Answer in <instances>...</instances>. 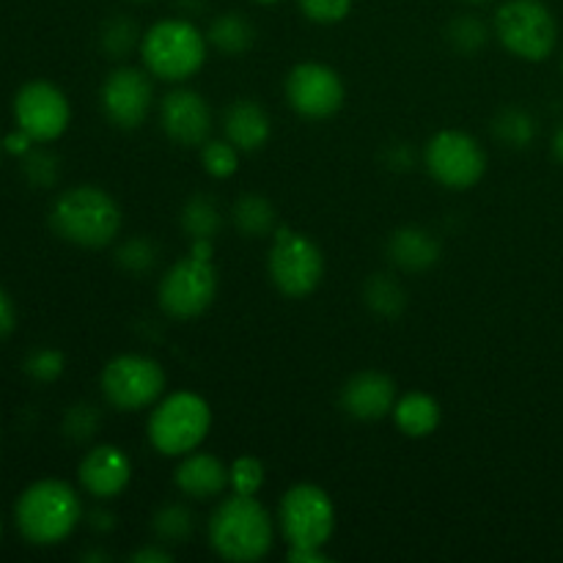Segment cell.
<instances>
[{"label":"cell","mask_w":563,"mask_h":563,"mask_svg":"<svg viewBox=\"0 0 563 563\" xmlns=\"http://www.w3.org/2000/svg\"><path fill=\"white\" fill-rule=\"evenodd\" d=\"M366 300L374 311L385 313V317H396L405 308V291L388 275H377V278L368 280Z\"/></svg>","instance_id":"26"},{"label":"cell","mask_w":563,"mask_h":563,"mask_svg":"<svg viewBox=\"0 0 563 563\" xmlns=\"http://www.w3.org/2000/svg\"><path fill=\"white\" fill-rule=\"evenodd\" d=\"M55 234L82 247H104L121 225L119 203L91 185L60 192L49 212Z\"/></svg>","instance_id":"3"},{"label":"cell","mask_w":563,"mask_h":563,"mask_svg":"<svg viewBox=\"0 0 563 563\" xmlns=\"http://www.w3.org/2000/svg\"><path fill=\"white\" fill-rule=\"evenodd\" d=\"M102 394L119 410H143L154 405L165 388L157 361L143 355H119L102 368Z\"/></svg>","instance_id":"11"},{"label":"cell","mask_w":563,"mask_h":563,"mask_svg":"<svg viewBox=\"0 0 563 563\" xmlns=\"http://www.w3.org/2000/svg\"><path fill=\"white\" fill-rule=\"evenodd\" d=\"M119 256H121V262H124L130 269H146L148 264L154 262L152 247H148L146 242H130V245L121 247Z\"/></svg>","instance_id":"36"},{"label":"cell","mask_w":563,"mask_h":563,"mask_svg":"<svg viewBox=\"0 0 563 563\" xmlns=\"http://www.w3.org/2000/svg\"><path fill=\"white\" fill-rule=\"evenodd\" d=\"M82 515L80 498L69 484L58 478H42L31 484L16 500V528L38 548H49L71 537Z\"/></svg>","instance_id":"2"},{"label":"cell","mask_w":563,"mask_h":563,"mask_svg":"<svg viewBox=\"0 0 563 563\" xmlns=\"http://www.w3.org/2000/svg\"><path fill=\"white\" fill-rule=\"evenodd\" d=\"M223 126L240 152H256L269 137V115L253 99H236L225 113Z\"/></svg>","instance_id":"19"},{"label":"cell","mask_w":563,"mask_h":563,"mask_svg":"<svg viewBox=\"0 0 563 563\" xmlns=\"http://www.w3.org/2000/svg\"><path fill=\"white\" fill-rule=\"evenodd\" d=\"M25 372L38 383H55L64 374V355L58 350H38L27 357Z\"/></svg>","instance_id":"30"},{"label":"cell","mask_w":563,"mask_h":563,"mask_svg":"<svg viewBox=\"0 0 563 563\" xmlns=\"http://www.w3.org/2000/svg\"><path fill=\"white\" fill-rule=\"evenodd\" d=\"M324 275L322 251L300 231H278L269 251V278L286 297H306Z\"/></svg>","instance_id":"9"},{"label":"cell","mask_w":563,"mask_h":563,"mask_svg":"<svg viewBox=\"0 0 563 563\" xmlns=\"http://www.w3.org/2000/svg\"><path fill=\"white\" fill-rule=\"evenodd\" d=\"M553 148H555V157L563 163V126L559 132H555V141H553Z\"/></svg>","instance_id":"40"},{"label":"cell","mask_w":563,"mask_h":563,"mask_svg":"<svg viewBox=\"0 0 563 563\" xmlns=\"http://www.w3.org/2000/svg\"><path fill=\"white\" fill-rule=\"evenodd\" d=\"M341 405L352 418L361 421H379L396 407L394 379L379 372H363L346 383L341 394Z\"/></svg>","instance_id":"17"},{"label":"cell","mask_w":563,"mask_h":563,"mask_svg":"<svg viewBox=\"0 0 563 563\" xmlns=\"http://www.w3.org/2000/svg\"><path fill=\"white\" fill-rule=\"evenodd\" d=\"M280 526L291 548H324L335 528L333 500L317 484H297L280 500Z\"/></svg>","instance_id":"8"},{"label":"cell","mask_w":563,"mask_h":563,"mask_svg":"<svg viewBox=\"0 0 563 563\" xmlns=\"http://www.w3.org/2000/svg\"><path fill=\"white\" fill-rule=\"evenodd\" d=\"M25 176L31 185L49 187L55 179H58V159H55L49 152H27Z\"/></svg>","instance_id":"32"},{"label":"cell","mask_w":563,"mask_h":563,"mask_svg":"<svg viewBox=\"0 0 563 563\" xmlns=\"http://www.w3.org/2000/svg\"><path fill=\"white\" fill-rule=\"evenodd\" d=\"M141 55L146 69L159 80L179 82L196 75L207 60V38L192 22L163 20L143 36Z\"/></svg>","instance_id":"4"},{"label":"cell","mask_w":563,"mask_h":563,"mask_svg":"<svg viewBox=\"0 0 563 563\" xmlns=\"http://www.w3.org/2000/svg\"><path fill=\"white\" fill-rule=\"evenodd\" d=\"M14 324H16L14 302H11V297L0 289V339H5V335L11 333V330H14Z\"/></svg>","instance_id":"37"},{"label":"cell","mask_w":563,"mask_h":563,"mask_svg":"<svg viewBox=\"0 0 563 563\" xmlns=\"http://www.w3.org/2000/svg\"><path fill=\"white\" fill-rule=\"evenodd\" d=\"M396 423L407 438H427L438 429L440 423V405L429 394L412 390V394L401 396L394 407Z\"/></svg>","instance_id":"21"},{"label":"cell","mask_w":563,"mask_h":563,"mask_svg":"<svg viewBox=\"0 0 563 563\" xmlns=\"http://www.w3.org/2000/svg\"><path fill=\"white\" fill-rule=\"evenodd\" d=\"M0 533H3V526H0Z\"/></svg>","instance_id":"43"},{"label":"cell","mask_w":563,"mask_h":563,"mask_svg":"<svg viewBox=\"0 0 563 563\" xmlns=\"http://www.w3.org/2000/svg\"><path fill=\"white\" fill-rule=\"evenodd\" d=\"M495 33L511 55L544 60L555 47L559 27L542 0H506L495 14Z\"/></svg>","instance_id":"6"},{"label":"cell","mask_w":563,"mask_h":563,"mask_svg":"<svg viewBox=\"0 0 563 563\" xmlns=\"http://www.w3.org/2000/svg\"><path fill=\"white\" fill-rule=\"evenodd\" d=\"M154 88L141 69H115L102 86V108L108 119L121 130H135L152 110Z\"/></svg>","instance_id":"14"},{"label":"cell","mask_w":563,"mask_h":563,"mask_svg":"<svg viewBox=\"0 0 563 563\" xmlns=\"http://www.w3.org/2000/svg\"><path fill=\"white\" fill-rule=\"evenodd\" d=\"M214 291H218V269L212 258L190 253L165 273L159 284V306L174 319L201 317L212 306Z\"/></svg>","instance_id":"7"},{"label":"cell","mask_w":563,"mask_h":563,"mask_svg":"<svg viewBox=\"0 0 563 563\" xmlns=\"http://www.w3.org/2000/svg\"><path fill=\"white\" fill-rule=\"evenodd\" d=\"M212 427V410L190 390L168 396L148 418V440L165 456H187L203 443Z\"/></svg>","instance_id":"5"},{"label":"cell","mask_w":563,"mask_h":563,"mask_svg":"<svg viewBox=\"0 0 563 563\" xmlns=\"http://www.w3.org/2000/svg\"><path fill=\"white\" fill-rule=\"evenodd\" d=\"M97 423H99V416H97V410H93V407L77 405V407H71L69 416H66L64 429H66V434H69V438L86 440V438H91L93 432H97Z\"/></svg>","instance_id":"35"},{"label":"cell","mask_w":563,"mask_h":563,"mask_svg":"<svg viewBox=\"0 0 563 563\" xmlns=\"http://www.w3.org/2000/svg\"><path fill=\"white\" fill-rule=\"evenodd\" d=\"M390 258L405 269H427L440 258V242L423 229H401L390 236Z\"/></svg>","instance_id":"20"},{"label":"cell","mask_w":563,"mask_h":563,"mask_svg":"<svg viewBox=\"0 0 563 563\" xmlns=\"http://www.w3.org/2000/svg\"><path fill=\"white\" fill-rule=\"evenodd\" d=\"M231 484V473L212 454H187L176 471V487L190 498H214Z\"/></svg>","instance_id":"18"},{"label":"cell","mask_w":563,"mask_h":563,"mask_svg":"<svg viewBox=\"0 0 563 563\" xmlns=\"http://www.w3.org/2000/svg\"><path fill=\"white\" fill-rule=\"evenodd\" d=\"M423 159H427L432 179H438L443 187H451V190H467L476 181H482L484 170H487L484 148L467 132L460 130L438 132L429 141Z\"/></svg>","instance_id":"10"},{"label":"cell","mask_w":563,"mask_h":563,"mask_svg":"<svg viewBox=\"0 0 563 563\" xmlns=\"http://www.w3.org/2000/svg\"><path fill=\"white\" fill-rule=\"evenodd\" d=\"M209 542L225 561H262L273 548V520L256 495L225 498L209 520Z\"/></svg>","instance_id":"1"},{"label":"cell","mask_w":563,"mask_h":563,"mask_svg":"<svg viewBox=\"0 0 563 563\" xmlns=\"http://www.w3.org/2000/svg\"><path fill=\"white\" fill-rule=\"evenodd\" d=\"M154 528L163 539H187V533L192 531V520H190V511L185 506H165L157 517H154Z\"/></svg>","instance_id":"29"},{"label":"cell","mask_w":563,"mask_h":563,"mask_svg":"<svg viewBox=\"0 0 563 563\" xmlns=\"http://www.w3.org/2000/svg\"><path fill=\"white\" fill-rule=\"evenodd\" d=\"M449 36H451V42L456 44V47L465 49V53H473V49H478L484 44V38H487V31H484L482 22L473 20V16H460V20L451 22Z\"/></svg>","instance_id":"33"},{"label":"cell","mask_w":563,"mask_h":563,"mask_svg":"<svg viewBox=\"0 0 563 563\" xmlns=\"http://www.w3.org/2000/svg\"><path fill=\"white\" fill-rule=\"evenodd\" d=\"M181 225L192 240H212L220 229V214L212 198L196 196L187 201L185 214H181Z\"/></svg>","instance_id":"24"},{"label":"cell","mask_w":563,"mask_h":563,"mask_svg":"<svg viewBox=\"0 0 563 563\" xmlns=\"http://www.w3.org/2000/svg\"><path fill=\"white\" fill-rule=\"evenodd\" d=\"M300 9L308 20L333 25V22H341L350 14L352 0H300Z\"/></svg>","instance_id":"31"},{"label":"cell","mask_w":563,"mask_h":563,"mask_svg":"<svg viewBox=\"0 0 563 563\" xmlns=\"http://www.w3.org/2000/svg\"><path fill=\"white\" fill-rule=\"evenodd\" d=\"M132 561H137V563H152V561L168 563L170 555L163 553V550H157V548H146V550H141V553L132 555Z\"/></svg>","instance_id":"39"},{"label":"cell","mask_w":563,"mask_h":563,"mask_svg":"<svg viewBox=\"0 0 563 563\" xmlns=\"http://www.w3.org/2000/svg\"><path fill=\"white\" fill-rule=\"evenodd\" d=\"M234 223L245 236H262L273 229L275 212L269 201L258 196H245L234 207Z\"/></svg>","instance_id":"23"},{"label":"cell","mask_w":563,"mask_h":563,"mask_svg":"<svg viewBox=\"0 0 563 563\" xmlns=\"http://www.w3.org/2000/svg\"><path fill=\"white\" fill-rule=\"evenodd\" d=\"M231 487L236 495H256L264 484V465L256 456H242L231 467Z\"/></svg>","instance_id":"28"},{"label":"cell","mask_w":563,"mask_h":563,"mask_svg":"<svg viewBox=\"0 0 563 563\" xmlns=\"http://www.w3.org/2000/svg\"><path fill=\"white\" fill-rule=\"evenodd\" d=\"M14 119L20 130H25L33 137V143H49L64 135L71 110L60 88H55L47 80H33L16 93Z\"/></svg>","instance_id":"12"},{"label":"cell","mask_w":563,"mask_h":563,"mask_svg":"<svg viewBox=\"0 0 563 563\" xmlns=\"http://www.w3.org/2000/svg\"><path fill=\"white\" fill-rule=\"evenodd\" d=\"M159 121H163L165 135L179 146H201L212 132V110H209L207 99L187 88L170 91L163 99Z\"/></svg>","instance_id":"15"},{"label":"cell","mask_w":563,"mask_h":563,"mask_svg":"<svg viewBox=\"0 0 563 563\" xmlns=\"http://www.w3.org/2000/svg\"><path fill=\"white\" fill-rule=\"evenodd\" d=\"M467 3H473V5H482V3H489V0H467Z\"/></svg>","instance_id":"41"},{"label":"cell","mask_w":563,"mask_h":563,"mask_svg":"<svg viewBox=\"0 0 563 563\" xmlns=\"http://www.w3.org/2000/svg\"><path fill=\"white\" fill-rule=\"evenodd\" d=\"M209 42L223 49V53H245L253 44V27L245 16L229 11V14L218 16L212 22V27H209Z\"/></svg>","instance_id":"22"},{"label":"cell","mask_w":563,"mask_h":563,"mask_svg":"<svg viewBox=\"0 0 563 563\" xmlns=\"http://www.w3.org/2000/svg\"><path fill=\"white\" fill-rule=\"evenodd\" d=\"M286 97L306 119H328L344 104V82L330 66L300 64L286 80Z\"/></svg>","instance_id":"13"},{"label":"cell","mask_w":563,"mask_h":563,"mask_svg":"<svg viewBox=\"0 0 563 563\" xmlns=\"http://www.w3.org/2000/svg\"><path fill=\"white\" fill-rule=\"evenodd\" d=\"M495 132H498L500 141H506L509 146L522 148L531 143L537 126H533L531 115L522 113V110H506V113L495 121Z\"/></svg>","instance_id":"27"},{"label":"cell","mask_w":563,"mask_h":563,"mask_svg":"<svg viewBox=\"0 0 563 563\" xmlns=\"http://www.w3.org/2000/svg\"><path fill=\"white\" fill-rule=\"evenodd\" d=\"M256 3H264V5H269V3H278V0H256Z\"/></svg>","instance_id":"42"},{"label":"cell","mask_w":563,"mask_h":563,"mask_svg":"<svg viewBox=\"0 0 563 563\" xmlns=\"http://www.w3.org/2000/svg\"><path fill=\"white\" fill-rule=\"evenodd\" d=\"M203 168L214 179H229L240 168V148L231 141H207L203 143Z\"/></svg>","instance_id":"25"},{"label":"cell","mask_w":563,"mask_h":563,"mask_svg":"<svg viewBox=\"0 0 563 563\" xmlns=\"http://www.w3.org/2000/svg\"><path fill=\"white\" fill-rule=\"evenodd\" d=\"M31 143H33V137L27 135L25 130H20V132H14V135L5 137L3 146L9 148L11 154H27V152H31Z\"/></svg>","instance_id":"38"},{"label":"cell","mask_w":563,"mask_h":563,"mask_svg":"<svg viewBox=\"0 0 563 563\" xmlns=\"http://www.w3.org/2000/svg\"><path fill=\"white\" fill-rule=\"evenodd\" d=\"M130 456L115 445H99L80 462V484L93 498H115L130 484Z\"/></svg>","instance_id":"16"},{"label":"cell","mask_w":563,"mask_h":563,"mask_svg":"<svg viewBox=\"0 0 563 563\" xmlns=\"http://www.w3.org/2000/svg\"><path fill=\"white\" fill-rule=\"evenodd\" d=\"M102 44H104V49H108L110 55L121 58V55L130 53L132 44H135V25H132V22H126V20L108 22V27H104Z\"/></svg>","instance_id":"34"}]
</instances>
